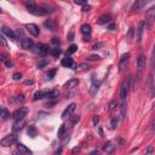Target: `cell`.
Segmentation results:
<instances>
[{
    "instance_id": "49",
    "label": "cell",
    "mask_w": 155,
    "mask_h": 155,
    "mask_svg": "<svg viewBox=\"0 0 155 155\" xmlns=\"http://www.w3.org/2000/svg\"><path fill=\"white\" fill-rule=\"evenodd\" d=\"M98 121H99V117L98 116H93V124L96 125V124H98Z\"/></svg>"
},
{
    "instance_id": "4",
    "label": "cell",
    "mask_w": 155,
    "mask_h": 155,
    "mask_svg": "<svg viewBox=\"0 0 155 155\" xmlns=\"http://www.w3.org/2000/svg\"><path fill=\"white\" fill-rule=\"evenodd\" d=\"M16 142H17V136L16 134H7L0 140V144L2 147H10Z\"/></svg>"
},
{
    "instance_id": "21",
    "label": "cell",
    "mask_w": 155,
    "mask_h": 155,
    "mask_svg": "<svg viewBox=\"0 0 155 155\" xmlns=\"http://www.w3.org/2000/svg\"><path fill=\"white\" fill-rule=\"evenodd\" d=\"M62 65L63 67H65V68H71L73 65H74V61H73V58H70V57H65V58H63L62 59Z\"/></svg>"
},
{
    "instance_id": "6",
    "label": "cell",
    "mask_w": 155,
    "mask_h": 155,
    "mask_svg": "<svg viewBox=\"0 0 155 155\" xmlns=\"http://www.w3.org/2000/svg\"><path fill=\"white\" fill-rule=\"evenodd\" d=\"M136 64H137V70H138L137 78H139L142 70L145 68V56H144V54H139L138 58H137V61H136Z\"/></svg>"
},
{
    "instance_id": "41",
    "label": "cell",
    "mask_w": 155,
    "mask_h": 155,
    "mask_svg": "<svg viewBox=\"0 0 155 155\" xmlns=\"http://www.w3.org/2000/svg\"><path fill=\"white\" fill-rule=\"evenodd\" d=\"M88 59H90V61H97V59H99V56H98V54H91V56L88 57Z\"/></svg>"
},
{
    "instance_id": "27",
    "label": "cell",
    "mask_w": 155,
    "mask_h": 155,
    "mask_svg": "<svg viewBox=\"0 0 155 155\" xmlns=\"http://www.w3.org/2000/svg\"><path fill=\"white\" fill-rule=\"evenodd\" d=\"M45 97H46V98H48V99H53V98L58 97V92H57L56 90H53V91H48V92H45Z\"/></svg>"
},
{
    "instance_id": "46",
    "label": "cell",
    "mask_w": 155,
    "mask_h": 155,
    "mask_svg": "<svg viewBox=\"0 0 155 155\" xmlns=\"http://www.w3.org/2000/svg\"><path fill=\"white\" fill-rule=\"evenodd\" d=\"M90 10H91V6H90V5H85V6L82 7V11H84V12H87V11H90Z\"/></svg>"
},
{
    "instance_id": "30",
    "label": "cell",
    "mask_w": 155,
    "mask_h": 155,
    "mask_svg": "<svg viewBox=\"0 0 155 155\" xmlns=\"http://www.w3.org/2000/svg\"><path fill=\"white\" fill-rule=\"evenodd\" d=\"M42 98H45V92H42V91H36V92L34 93V97H33L34 101H39V99H42Z\"/></svg>"
},
{
    "instance_id": "36",
    "label": "cell",
    "mask_w": 155,
    "mask_h": 155,
    "mask_svg": "<svg viewBox=\"0 0 155 155\" xmlns=\"http://www.w3.org/2000/svg\"><path fill=\"white\" fill-rule=\"evenodd\" d=\"M115 108H116V102H115V101H111V102L109 103V111L111 113Z\"/></svg>"
},
{
    "instance_id": "50",
    "label": "cell",
    "mask_w": 155,
    "mask_h": 155,
    "mask_svg": "<svg viewBox=\"0 0 155 155\" xmlns=\"http://www.w3.org/2000/svg\"><path fill=\"white\" fill-rule=\"evenodd\" d=\"M90 155H99V151H98V150H92V151L90 153Z\"/></svg>"
},
{
    "instance_id": "5",
    "label": "cell",
    "mask_w": 155,
    "mask_h": 155,
    "mask_svg": "<svg viewBox=\"0 0 155 155\" xmlns=\"http://www.w3.org/2000/svg\"><path fill=\"white\" fill-rule=\"evenodd\" d=\"M34 52L39 56H45L46 53H48V46L45 45V44H36L34 46Z\"/></svg>"
},
{
    "instance_id": "16",
    "label": "cell",
    "mask_w": 155,
    "mask_h": 155,
    "mask_svg": "<svg viewBox=\"0 0 155 155\" xmlns=\"http://www.w3.org/2000/svg\"><path fill=\"white\" fill-rule=\"evenodd\" d=\"M24 125H25V121H24V119H22V120H15L12 130H13L15 132H17V131H21V130L23 128V126H24Z\"/></svg>"
},
{
    "instance_id": "20",
    "label": "cell",
    "mask_w": 155,
    "mask_h": 155,
    "mask_svg": "<svg viewBox=\"0 0 155 155\" xmlns=\"http://www.w3.org/2000/svg\"><path fill=\"white\" fill-rule=\"evenodd\" d=\"M110 19H111V16L108 15V13H105V15H102V16L98 18L97 23H98V24H105V23H109Z\"/></svg>"
},
{
    "instance_id": "39",
    "label": "cell",
    "mask_w": 155,
    "mask_h": 155,
    "mask_svg": "<svg viewBox=\"0 0 155 155\" xmlns=\"http://www.w3.org/2000/svg\"><path fill=\"white\" fill-rule=\"evenodd\" d=\"M12 78H13V80L18 81V80H21V79H22V74H21V73H15Z\"/></svg>"
},
{
    "instance_id": "25",
    "label": "cell",
    "mask_w": 155,
    "mask_h": 155,
    "mask_svg": "<svg viewBox=\"0 0 155 155\" xmlns=\"http://www.w3.org/2000/svg\"><path fill=\"white\" fill-rule=\"evenodd\" d=\"M74 69H75L76 71H85V70H88V69H90V65L86 64V63H81V64H78Z\"/></svg>"
},
{
    "instance_id": "13",
    "label": "cell",
    "mask_w": 155,
    "mask_h": 155,
    "mask_svg": "<svg viewBox=\"0 0 155 155\" xmlns=\"http://www.w3.org/2000/svg\"><path fill=\"white\" fill-rule=\"evenodd\" d=\"M21 46H22V48H24V50H30V48L34 47V42H33V40L29 39V38H23L22 41H21Z\"/></svg>"
},
{
    "instance_id": "11",
    "label": "cell",
    "mask_w": 155,
    "mask_h": 155,
    "mask_svg": "<svg viewBox=\"0 0 155 155\" xmlns=\"http://www.w3.org/2000/svg\"><path fill=\"white\" fill-rule=\"evenodd\" d=\"M75 107H76L75 103H70V104L63 110V113H62V119H67V117H69V116L73 114V111L75 110Z\"/></svg>"
},
{
    "instance_id": "48",
    "label": "cell",
    "mask_w": 155,
    "mask_h": 155,
    "mask_svg": "<svg viewBox=\"0 0 155 155\" xmlns=\"http://www.w3.org/2000/svg\"><path fill=\"white\" fill-rule=\"evenodd\" d=\"M24 84H25V85H33V84H34V80H25Z\"/></svg>"
},
{
    "instance_id": "2",
    "label": "cell",
    "mask_w": 155,
    "mask_h": 155,
    "mask_svg": "<svg viewBox=\"0 0 155 155\" xmlns=\"http://www.w3.org/2000/svg\"><path fill=\"white\" fill-rule=\"evenodd\" d=\"M25 6H27V10L30 12V13H33V15H35V16H42V15H45L46 12L44 11V8L41 7V5H36L34 1H29V2H25Z\"/></svg>"
},
{
    "instance_id": "42",
    "label": "cell",
    "mask_w": 155,
    "mask_h": 155,
    "mask_svg": "<svg viewBox=\"0 0 155 155\" xmlns=\"http://www.w3.org/2000/svg\"><path fill=\"white\" fill-rule=\"evenodd\" d=\"M47 63H48V62H47V61H45V59H44V61H41V62H40V63H39V64H38V68H44V67H45V65H46V64H47Z\"/></svg>"
},
{
    "instance_id": "17",
    "label": "cell",
    "mask_w": 155,
    "mask_h": 155,
    "mask_svg": "<svg viewBox=\"0 0 155 155\" xmlns=\"http://www.w3.org/2000/svg\"><path fill=\"white\" fill-rule=\"evenodd\" d=\"M17 150H18L22 155H31V151H30L24 144H22V143H18V144H17Z\"/></svg>"
},
{
    "instance_id": "8",
    "label": "cell",
    "mask_w": 155,
    "mask_h": 155,
    "mask_svg": "<svg viewBox=\"0 0 155 155\" xmlns=\"http://www.w3.org/2000/svg\"><path fill=\"white\" fill-rule=\"evenodd\" d=\"M128 59H130V53H128V52L121 56L120 62H119V70H120L121 73L126 69V67H127V64H128Z\"/></svg>"
},
{
    "instance_id": "52",
    "label": "cell",
    "mask_w": 155,
    "mask_h": 155,
    "mask_svg": "<svg viewBox=\"0 0 155 155\" xmlns=\"http://www.w3.org/2000/svg\"><path fill=\"white\" fill-rule=\"evenodd\" d=\"M0 57H1V61L6 62V54H5V53H1V56H0Z\"/></svg>"
},
{
    "instance_id": "12",
    "label": "cell",
    "mask_w": 155,
    "mask_h": 155,
    "mask_svg": "<svg viewBox=\"0 0 155 155\" xmlns=\"http://www.w3.org/2000/svg\"><path fill=\"white\" fill-rule=\"evenodd\" d=\"M1 31H2V34L4 35H6L8 39H11V40H15L16 39V33L11 29V28H8V27H6V25H2L1 27Z\"/></svg>"
},
{
    "instance_id": "9",
    "label": "cell",
    "mask_w": 155,
    "mask_h": 155,
    "mask_svg": "<svg viewBox=\"0 0 155 155\" xmlns=\"http://www.w3.org/2000/svg\"><path fill=\"white\" fill-rule=\"evenodd\" d=\"M154 70H155V45H154V47H153L151 58H150V76H149V82H150V84H151V81H153Z\"/></svg>"
},
{
    "instance_id": "33",
    "label": "cell",
    "mask_w": 155,
    "mask_h": 155,
    "mask_svg": "<svg viewBox=\"0 0 155 155\" xmlns=\"http://www.w3.org/2000/svg\"><path fill=\"white\" fill-rule=\"evenodd\" d=\"M8 116H10V113L7 111V109L5 107H1V119L6 120V119H8Z\"/></svg>"
},
{
    "instance_id": "19",
    "label": "cell",
    "mask_w": 155,
    "mask_h": 155,
    "mask_svg": "<svg viewBox=\"0 0 155 155\" xmlns=\"http://www.w3.org/2000/svg\"><path fill=\"white\" fill-rule=\"evenodd\" d=\"M44 25H45V28H47L48 30H56V28H57L56 22L52 21V19H46V21L44 22Z\"/></svg>"
},
{
    "instance_id": "43",
    "label": "cell",
    "mask_w": 155,
    "mask_h": 155,
    "mask_svg": "<svg viewBox=\"0 0 155 155\" xmlns=\"http://www.w3.org/2000/svg\"><path fill=\"white\" fill-rule=\"evenodd\" d=\"M52 44L57 47L58 46V44H59V40H58V38H52Z\"/></svg>"
},
{
    "instance_id": "10",
    "label": "cell",
    "mask_w": 155,
    "mask_h": 155,
    "mask_svg": "<svg viewBox=\"0 0 155 155\" xmlns=\"http://www.w3.org/2000/svg\"><path fill=\"white\" fill-rule=\"evenodd\" d=\"M25 28H27V30H28L33 36H38V35L40 34L39 27H38L36 24H34V23H28V24L25 25Z\"/></svg>"
},
{
    "instance_id": "23",
    "label": "cell",
    "mask_w": 155,
    "mask_h": 155,
    "mask_svg": "<svg viewBox=\"0 0 155 155\" xmlns=\"http://www.w3.org/2000/svg\"><path fill=\"white\" fill-rule=\"evenodd\" d=\"M103 150H104L105 153H108V154H111V153L115 150V145L113 144V142H107V143L104 144V147H103Z\"/></svg>"
},
{
    "instance_id": "18",
    "label": "cell",
    "mask_w": 155,
    "mask_h": 155,
    "mask_svg": "<svg viewBox=\"0 0 155 155\" xmlns=\"http://www.w3.org/2000/svg\"><path fill=\"white\" fill-rule=\"evenodd\" d=\"M148 4V1H145V0H139V1H136L134 2V5H133V10L134 11H137V12H139L145 5Z\"/></svg>"
},
{
    "instance_id": "56",
    "label": "cell",
    "mask_w": 155,
    "mask_h": 155,
    "mask_svg": "<svg viewBox=\"0 0 155 155\" xmlns=\"http://www.w3.org/2000/svg\"><path fill=\"white\" fill-rule=\"evenodd\" d=\"M13 155H22V154H21V153L17 150V151H15V153H13Z\"/></svg>"
},
{
    "instance_id": "26",
    "label": "cell",
    "mask_w": 155,
    "mask_h": 155,
    "mask_svg": "<svg viewBox=\"0 0 155 155\" xmlns=\"http://www.w3.org/2000/svg\"><path fill=\"white\" fill-rule=\"evenodd\" d=\"M24 99H25V98H24L23 94H18V96L12 97V98L10 99V102H11V103H19V102L22 103V102H24Z\"/></svg>"
},
{
    "instance_id": "35",
    "label": "cell",
    "mask_w": 155,
    "mask_h": 155,
    "mask_svg": "<svg viewBox=\"0 0 155 155\" xmlns=\"http://www.w3.org/2000/svg\"><path fill=\"white\" fill-rule=\"evenodd\" d=\"M64 132H65V126H64V125H61V127H59V130H58V132H57L58 138H62V137L64 136Z\"/></svg>"
},
{
    "instance_id": "28",
    "label": "cell",
    "mask_w": 155,
    "mask_h": 155,
    "mask_svg": "<svg viewBox=\"0 0 155 155\" xmlns=\"http://www.w3.org/2000/svg\"><path fill=\"white\" fill-rule=\"evenodd\" d=\"M28 134H29L31 138H35V137L38 136V131H36L35 126H29V128H28Z\"/></svg>"
},
{
    "instance_id": "51",
    "label": "cell",
    "mask_w": 155,
    "mask_h": 155,
    "mask_svg": "<svg viewBox=\"0 0 155 155\" xmlns=\"http://www.w3.org/2000/svg\"><path fill=\"white\" fill-rule=\"evenodd\" d=\"M73 38H74V34L73 33H69L68 34V40H73Z\"/></svg>"
},
{
    "instance_id": "32",
    "label": "cell",
    "mask_w": 155,
    "mask_h": 155,
    "mask_svg": "<svg viewBox=\"0 0 155 155\" xmlns=\"http://www.w3.org/2000/svg\"><path fill=\"white\" fill-rule=\"evenodd\" d=\"M154 151H155L154 145H148V147H147V149L144 150L143 155H153V154H154Z\"/></svg>"
},
{
    "instance_id": "24",
    "label": "cell",
    "mask_w": 155,
    "mask_h": 155,
    "mask_svg": "<svg viewBox=\"0 0 155 155\" xmlns=\"http://www.w3.org/2000/svg\"><path fill=\"white\" fill-rule=\"evenodd\" d=\"M80 31H81L84 35H88V36H90V34H91V25H90V24H82V25L80 27Z\"/></svg>"
},
{
    "instance_id": "37",
    "label": "cell",
    "mask_w": 155,
    "mask_h": 155,
    "mask_svg": "<svg viewBox=\"0 0 155 155\" xmlns=\"http://www.w3.org/2000/svg\"><path fill=\"white\" fill-rule=\"evenodd\" d=\"M54 74H56V69H53V70H50V71L46 74V75H47V79H53Z\"/></svg>"
},
{
    "instance_id": "53",
    "label": "cell",
    "mask_w": 155,
    "mask_h": 155,
    "mask_svg": "<svg viewBox=\"0 0 155 155\" xmlns=\"http://www.w3.org/2000/svg\"><path fill=\"white\" fill-rule=\"evenodd\" d=\"M108 28H109V29H110V30H114V28H115V25H114V24H113V23H110V24H109V27H108Z\"/></svg>"
},
{
    "instance_id": "34",
    "label": "cell",
    "mask_w": 155,
    "mask_h": 155,
    "mask_svg": "<svg viewBox=\"0 0 155 155\" xmlns=\"http://www.w3.org/2000/svg\"><path fill=\"white\" fill-rule=\"evenodd\" d=\"M117 122H119V119L117 117H113L111 121H110V128L111 130H115L116 126H117Z\"/></svg>"
},
{
    "instance_id": "40",
    "label": "cell",
    "mask_w": 155,
    "mask_h": 155,
    "mask_svg": "<svg viewBox=\"0 0 155 155\" xmlns=\"http://www.w3.org/2000/svg\"><path fill=\"white\" fill-rule=\"evenodd\" d=\"M150 132L151 133H155V119L151 121V124H150Z\"/></svg>"
},
{
    "instance_id": "1",
    "label": "cell",
    "mask_w": 155,
    "mask_h": 155,
    "mask_svg": "<svg viewBox=\"0 0 155 155\" xmlns=\"http://www.w3.org/2000/svg\"><path fill=\"white\" fill-rule=\"evenodd\" d=\"M130 87H131V78H126L122 81L121 88H120V110H121V117L122 119L126 115V98H127Z\"/></svg>"
},
{
    "instance_id": "38",
    "label": "cell",
    "mask_w": 155,
    "mask_h": 155,
    "mask_svg": "<svg viewBox=\"0 0 155 155\" xmlns=\"http://www.w3.org/2000/svg\"><path fill=\"white\" fill-rule=\"evenodd\" d=\"M133 31H134L133 28H130V30H128V33H127V36H126L128 40H131V39L133 38Z\"/></svg>"
},
{
    "instance_id": "31",
    "label": "cell",
    "mask_w": 155,
    "mask_h": 155,
    "mask_svg": "<svg viewBox=\"0 0 155 155\" xmlns=\"http://www.w3.org/2000/svg\"><path fill=\"white\" fill-rule=\"evenodd\" d=\"M50 54H51L52 57H58V56L61 54V48H58V46L51 48V50H50Z\"/></svg>"
},
{
    "instance_id": "7",
    "label": "cell",
    "mask_w": 155,
    "mask_h": 155,
    "mask_svg": "<svg viewBox=\"0 0 155 155\" xmlns=\"http://www.w3.org/2000/svg\"><path fill=\"white\" fill-rule=\"evenodd\" d=\"M27 114H28V108L21 107L19 109H17V110L13 113L12 117H13L15 120H22V119H24V116H25Z\"/></svg>"
},
{
    "instance_id": "22",
    "label": "cell",
    "mask_w": 155,
    "mask_h": 155,
    "mask_svg": "<svg viewBox=\"0 0 155 155\" xmlns=\"http://www.w3.org/2000/svg\"><path fill=\"white\" fill-rule=\"evenodd\" d=\"M78 85H79V80H78V79H70V80H68V81L65 82L64 87H65V88H74V87H76Z\"/></svg>"
},
{
    "instance_id": "47",
    "label": "cell",
    "mask_w": 155,
    "mask_h": 155,
    "mask_svg": "<svg viewBox=\"0 0 155 155\" xmlns=\"http://www.w3.org/2000/svg\"><path fill=\"white\" fill-rule=\"evenodd\" d=\"M5 65H6L7 68H11V67H13V63H12L11 61H6V62H5Z\"/></svg>"
},
{
    "instance_id": "54",
    "label": "cell",
    "mask_w": 155,
    "mask_h": 155,
    "mask_svg": "<svg viewBox=\"0 0 155 155\" xmlns=\"http://www.w3.org/2000/svg\"><path fill=\"white\" fill-rule=\"evenodd\" d=\"M1 41H2V44L6 46V40H5V38H4V35H1Z\"/></svg>"
},
{
    "instance_id": "29",
    "label": "cell",
    "mask_w": 155,
    "mask_h": 155,
    "mask_svg": "<svg viewBox=\"0 0 155 155\" xmlns=\"http://www.w3.org/2000/svg\"><path fill=\"white\" fill-rule=\"evenodd\" d=\"M78 51V45H70L69 47H68V50H67V56H70V54H73V53H75Z\"/></svg>"
},
{
    "instance_id": "45",
    "label": "cell",
    "mask_w": 155,
    "mask_h": 155,
    "mask_svg": "<svg viewBox=\"0 0 155 155\" xmlns=\"http://www.w3.org/2000/svg\"><path fill=\"white\" fill-rule=\"evenodd\" d=\"M79 120H80V116H79V115H78V116H74V117L71 119V124H76Z\"/></svg>"
},
{
    "instance_id": "55",
    "label": "cell",
    "mask_w": 155,
    "mask_h": 155,
    "mask_svg": "<svg viewBox=\"0 0 155 155\" xmlns=\"http://www.w3.org/2000/svg\"><path fill=\"white\" fill-rule=\"evenodd\" d=\"M61 151H62V149H58V150L54 153V155H59V154H61Z\"/></svg>"
},
{
    "instance_id": "14",
    "label": "cell",
    "mask_w": 155,
    "mask_h": 155,
    "mask_svg": "<svg viewBox=\"0 0 155 155\" xmlns=\"http://www.w3.org/2000/svg\"><path fill=\"white\" fill-rule=\"evenodd\" d=\"M99 86H101V81L97 80V79H94V78L92 76V79H91V93L94 94V93L98 91Z\"/></svg>"
},
{
    "instance_id": "15",
    "label": "cell",
    "mask_w": 155,
    "mask_h": 155,
    "mask_svg": "<svg viewBox=\"0 0 155 155\" xmlns=\"http://www.w3.org/2000/svg\"><path fill=\"white\" fill-rule=\"evenodd\" d=\"M144 21L139 22L138 24V28H137V35H136V39H137V42H140L142 41V34H143V30H144Z\"/></svg>"
},
{
    "instance_id": "3",
    "label": "cell",
    "mask_w": 155,
    "mask_h": 155,
    "mask_svg": "<svg viewBox=\"0 0 155 155\" xmlns=\"http://www.w3.org/2000/svg\"><path fill=\"white\" fill-rule=\"evenodd\" d=\"M154 21H155V5H153L150 8H148V11L145 13V21H144V23L148 27H151V24L154 23Z\"/></svg>"
},
{
    "instance_id": "44",
    "label": "cell",
    "mask_w": 155,
    "mask_h": 155,
    "mask_svg": "<svg viewBox=\"0 0 155 155\" xmlns=\"http://www.w3.org/2000/svg\"><path fill=\"white\" fill-rule=\"evenodd\" d=\"M75 4H76V5H84V6H85L87 2H86V1H84V0H76V1H75Z\"/></svg>"
}]
</instances>
